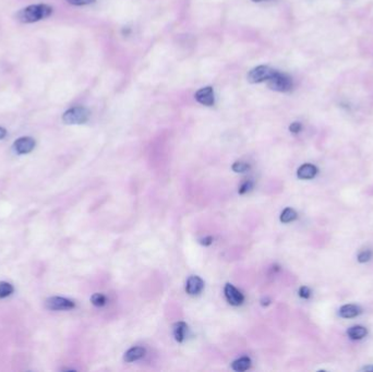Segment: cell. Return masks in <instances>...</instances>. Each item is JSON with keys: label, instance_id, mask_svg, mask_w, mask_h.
I'll use <instances>...</instances> for the list:
<instances>
[{"label": "cell", "instance_id": "1", "mask_svg": "<svg viewBox=\"0 0 373 372\" xmlns=\"http://www.w3.org/2000/svg\"><path fill=\"white\" fill-rule=\"evenodd\" d=\"M51 13L52 8L47 4H32L21 9L16 15V18L22 23H34V22L46 19Z\"/></svg>", "mask_w": 373, "mask_h": 372}, {"label": "cell", "instance_id": "2", "mask_svg": "<svg viewBox=\"0 0 373 372\" xmlns=\"http://www.w3.org/2000/svg\"><path fill=\"white\" fill-rule=\"evenodd\" d=\"M90 118V111L85 107H73L62 115V122L67 124H82Z\"/></svg>", "mask_w": 373, "mask_h": 372}, {"label": "cell", "instance_id": "3", "mask_svg": "<svg viewBox=\"0 0 373 372\" xmlns=\"http://www.w3.org/2000/svg\"><path fill=\"white\" fill-rule=\"evenodd\" d=\"M269 88L277 92H289L292 89V80L287 74L275 71L272 77L268 80Z\"/></svg>", "mask_w": 373, "mask_h": 372}, {"label": "cell", "instance_id": "4", "mask_svg": "<svg viewBox=\"0 0 373 372\" xmlns=\"http://www.w3.org/2000/svg\"><path fill=\"white\" fill-rule=\"evenodd\" d=\"M275 71L276 70L270 68L268 66H259L256 68H253L248 73V81L250 83H261L268 81Z\"/></svg>", "mask_w": 373, "mask_h": 372}, {"label": "cell", "instance_id": "5", "mask_svg": "<svg viewBox=\"0 0 373 372\" xmlns=\"http://www.w3.org/2000/svg\"><path fill=\"white\" fill-rule=\"evenodd\" d=\"M45 306L50 310L60 311V310H70L73 309L75 304L71 300L64 297H51L46 300Z\"/></svg>", "mask_w": 373, "mask_h": 372}, {"label": "cell", "instance_id": "6", "mask_svg": "<svg viewBox=\"0 0 373 372\" xmlns=\"http://www.w3.org/2000/svg\"><path fill=\"white\" fill-rule=\"evenodd\" d=\"M35 140L30 137H23L17 139V140L13 144V150H15L17 154L23 155V154H29L34 150L35 147Z\"/></svg>", "mask_w": 373, "mask_h": 372}, {"label": "cell", "instance_id": "7", "mask_svg": "<svg viewBox=\"0 0 373 372\" xmlns=\"http://www.w3.org/2000/svg\"><path fill=\"white\" fill-rule=\"evenodd\" d=\"M195 100H197L200 104H202L204 106L214 105L215 98H214V91H213V88L206 87L199 89V91L195 93Z\"/></svg>", "mask_w": 373, "mask_h": 372}, {"label": "cell", "instance_id": "8", "mask_svg": "<svg viewBox=\"0 0 373 372\" xmlns=\"http://www.w3.org/2000/svg\"><path fill=\"white\" fill-rule=\"evenodd\" d=\"M225 296L228 302L233 306H240L245 300L243 295L236 287H234L232 284H226L225 286Z\"/></svg>", "mask_w": 373, "mask_h": 372}, {"label": "cell", "instance_id": "9", "mask_svg": "<svg viewBox=\"0 0 373 372\" xmlns=\"http://www.w3.org/2000/svg\"><path fill=\"white\" fill-rule=\"evenodd\" d=\"M204 287V282L199 276H190L186 281V290L189 295H198Z\"/></svg>", "mask_w": 373, "mask_h": 372}, {"label": "cell", "instance_id": "10", "mask_svg": "<svg viewBox=\"0 0 373 372\" xmlns=\"http://www.w3.org/2000/svg\"><path fill=\"white\" fill-rule=\"evenodd\" d=\"M318 174V168L314 165L311 164H305L299 167L298 172H297V176L300 179H312L315 175Z\"/></svg>", "mask_w": 373, "mask_h": 372}, {"label": "cell", "instance_id": "11", "mask_svg": "<svg viewBox=\"0 0 373 372\" xmlns=\"http://www.w3.org/2000/svg\"><path fill=\"white\" fill-rule=\"evenodd\" d=\"M361 313V308L356 306V304H345V306L339 309V316L345 319L349 318H355Z\"/></svg>", "mask_w": 373, "mask_h": 372}, {"label": "cell", "instance_id": "12", "mask_svg": "<svg viewBox=\"0 0 373 372\" xmlns=\"http://www.w3.org/2000/svg\"><path fill=\"white\" fill-rule=\"evenodd\" d=\"M145 355V349L143 347H133L124 354L123 359L126 362H133L141 359Z\"/></svg>", "mask_w": 373, "mask_h": 372}, {"label": "cell", "instance_id": "13", "mask_svg": "<svg viewBox=\"0 0 373 372\" xmlns=\"http://www.w3.org/2000/svg\"><path fill=\"white\" fill-rule=\"evenodd\" d=\"M172 332H174V337L177 342L183 343L186 338V332H188V325L185 322H177V323L174 324Z\"/></svg>", "mask_w": 373, "mask_h": 372}, {"label": "cell", "instance_id": "14", "mask_svg": "<svg viewBox=\"0 0 373 372\" xmlns=\"http://www.w3.org/2000/svg\"><path fill=\"white\" fill-rule=\"evenodd\" d=\"M368 331L366 328L360 325H356V326H352V328L348 329L347 334L352 339H361L365 337L367 335Z\"/></svg>", "mask_w": 373, "mask_h": 372}, {"label": "cell", "instance_id": "15", "mask_svg": "<svg viewBox=\"0 0 373 372\" xmlns=\"http://www.w3.org/2000/svg\"><path fill=\"white\" fill-rule=\"evenodd\" d=\"M250 367H251V360H250V358H248V357L239 358V359L235 360L232 364V368L235 371H239V372L246 371L250 368Z\"/></svg>", "mask_w": 373, "mask_h": 372}, {"label": "cell", "instance_id": "16", "mask_svg": "<svg viewBox=\"0 0 373 372\" xmlns=\"http://www.w3.org/2000/svg\"><path fill=\"white\" fill-rule=\"evenodd\" d=\"M297 218V213L295 210H292L290 208H287L283 211V213L281 214V222L283 223H290L292 221H295Z\"/></svg>", "mask_w": 373, "mask_h": 372}, {"label": "cell", "instance_id": "17", "mask_svg": "<svg viewBox=\"0 0 373 372\" xmlns=\"http://www.w3.org/2000/svg\"><path fill=\"white\" fill-rule=\"evenodd\" d=\"M13 291H15V288H13V286L10 283L0 282V299L9 297Z\"/></svg>", "mask_w": 373, "mask_h": 372}, {"label": "cell", "instance_id": "18", "mask_svg": "<svg viewBox=\"0 0 373 372\" xmlns=\"http://www.w3.org/2000/svg\"><path fill=\"white\" fill-rule=\"evenodd\" d=\"M91 302L96 307H103L106 304V297L103 294H94L91 297Z\"/></svg>", "mask_w": 373, "mask_h": 372}, {"label": "cell", "instance_id": "19", "mask_svg": "<svg viewBox=\"0 0 373 372\" xmlns=\"http://www.w3.org/2000/svg\"><path fill=\"white\" fill-rule=\"evenodd\" d=\"M250 169V165L245 162H236L233 165V170L235 173H246Z\"/></svg>", "mask_w": 373, "mask_h": 372}, {"label": "cell", "instance_id": "20", "mask_svg": "<svg viewBox=\"0 0 373 372\" xmlns=\"http://www.w3.org/2000/svg\"><path fill=\"white\" fill-rule=\"evenodd\" d=\"M371 257H372V252H371V251H370V250H365V251H362V252L359 253V255H358V261H359V262H361V263H363V262H368V261H369V260L371 259Z\"/></svg>", "mask_w": 373, "mask_h": 372}, {"label": "cell", "instance_id": "21", "mask_svg": "<svg viewBox=\"0 0 373 372\" xmlns=\"http://www.w3.org/2000/svg\"><path fill=\"white\" fill-rule=\"evenodd\" d=\"M252 188H253V182L250 180H247L242 183L240 188H239V194L245 195V194H247L248 191H250Z\"/></svg>", "mask_w": 373, "mask_h": 372}, {"label": "cell", "instance_id": "22", "mask_svg": "<svg viewBox=\"0 0 373 372\" xmlns=\"http://www.w3.org/2000/svg\"><path fill=\"white\" fill-rule=\"evenodd\" d=\"M67 1L73 6H85V4L93 3L95 0H67Z\"/></svg>", "mask_w": 373, "mask_h": 372}, {"label": "cell", "instance_id": "23", "mask_svg": "<svg viewBox=\"0 0 373 372\" xmlns=\"http://www.w3.org/2000/svg\"><path fill=\"white\" fill-rule=\"evenodd\" d=\"M299 296L301 298H305V299H308L310 296H311V291L310 289L307 287V286H303L299 289Z\"/></svg>", "mask_w": 373, "mask_h": 372}, {"label": "cell", "instance_id": "24", "mask_svg": "<svg viewBox=\"0 0 373 372\" xmlns=\"http://www.w3.org/2000/svg\"><path fill=\"white\" fill-rule=\"evenodd\" d=\"M301 129H303V125H301L300 123H292L289 127L290 132L292 133H299L301 131Z\"/></svg>", "mask_w": 373, "mask_h": 372}, {"label": "cell", "instance_id": "25", "mask_svg": "<svg viewBox=\"0 0 373 372\" xmlns=\"http://www.w3.org/2000/svg\"><path fill=\"white\" fill-rule=\"evenodd\" d=\"M200 243H201L204 246H210L213 243V238H212L211 236H207V237H205V238H203V239L200 240Z\"/></svg>", "mask_w": 373, "mask_h": 372}, {"label": "cell", "instance_id": "26", "mask_svg": "<svg viewBox=\"0 0 373 372\" xmlns=\"http://www.w3.org/2000/svg\"><path fill=\"white\" fill-rule=\"evenodd\" d=\"M6 136H7V130L2 127H0V140H2Z\"/></svg>", "mask_w": 373, "mask_h": 372}, {"label": "cell", "instance_id": "27", "mask_svg": "<svg viewBox=\"0 0 373 372\" xmlns=\"http://www.w3.org/2000/svg\"><path fill=\"white\" fill-rule=\"evenodd\" d=\"M270 304V299H262V306H268Z\"/></svg>", "mask_w": 373, "mask_h": 372}, {"label": "cell", "instance_id": "28", "mask_svg": "<svg viewBox=\"0 0 373 372\" xmlns=\"http://www.w3.org/2000/svg\"><path fill=\"white\" fill-rule=\"evenodd\" d=\"M252 1H254V2H261V1H264V0H252Z\"/></svg>", "mask_w": 373, "mask_h": 372}, {"label": "cell", "instance_id": "29", "mask_svg": "<svg viewBox=\"0 0 373 372\" xmlns=\"http://www.w3.org/2000/svg\"><path fill=\"white\" fill-rule=\"evenodd\" d=\"M371 369H372V370H373V368H371Z\"/></svg>", "mask_w": 373, "mask_h": 372}]
</instances>
